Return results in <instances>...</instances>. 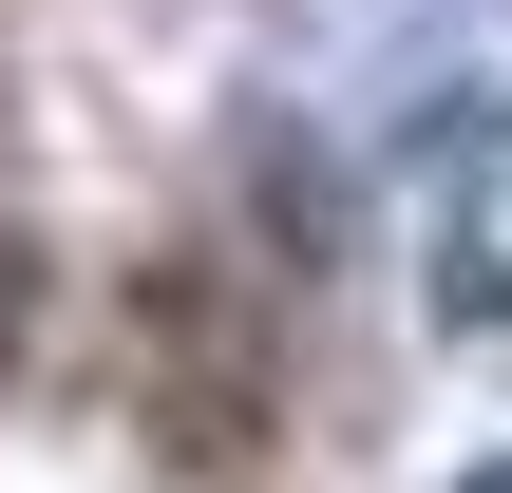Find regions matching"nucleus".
Returning a JSON list of instances; mask_svg holds the SVG:
<instances>
[{
  "instance_id": "f257e3e1",
  "label": "nucleus",
  "mask_w": 512,
  "mask_h": 493,
  "mask_svg": "<svg viewBox=\"0 0 512 493\" xmlns=\"http://www.w3.org/2000/svg\"><path fill=\"white\" fill-rule=\"evenodd\" d=\"M456 493H512V456H494V475H456Z\"/></svg>"
}]
</instances>
